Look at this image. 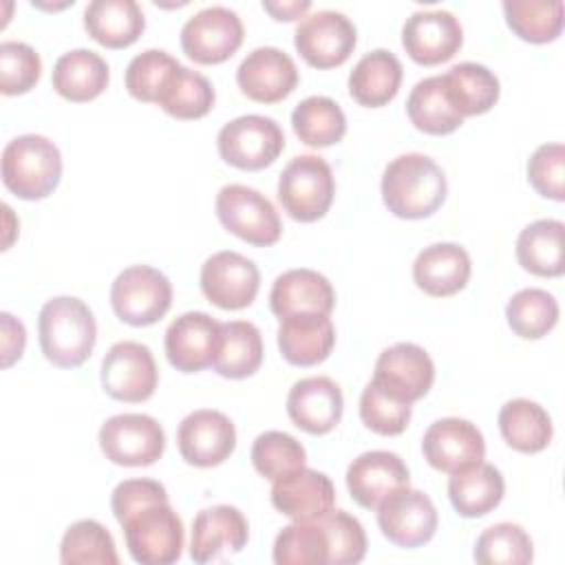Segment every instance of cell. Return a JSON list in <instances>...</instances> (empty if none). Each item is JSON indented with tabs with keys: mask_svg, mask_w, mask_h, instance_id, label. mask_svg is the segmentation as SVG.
Segmentation results:
<instances>
[{
	"mask_svg": "<svg viewBox=\"0 0 565 565\" xmlns=\"http://www.w3.org/2000/svg\"><path fill=\"white\" fill-rule=\"evenodd\" d=\"M0 324H2V366L7 369L15 360H20L26 344V331H24V324L7 311L0 313Z\"/></svg>",
	"mask_w": 565,
	"mask_h": 565,
	"instance_id": "816d5d0a",
	"label": "cell"
},
{
	"mask_svg": "<svg viewBox=\"0 0 565 565\" xmlns=\"http://www.w3.org/2000/svg\"><path fill=\"white\" fill-rule=\"evenodd\" d=\"M291 126L302 143L311 148H327L344 137L347 117L331 97L311 95L296 104Z\"/></svg>",
	"mask_w": 565,
	"mask_h": 565,
	"instance_id": "8d00e7d4",
	"label": "cell"
},
{
	"mask_svg": "<svg viewBox=\"0 0 565 565\" xmlns=\"http://www.w3.org/2000/svg\"><path fill=\"white\" fill-rule=\"evenodd\" d=\"M358 42L355 24L340 11L322 9L305 15L296 31L294 44L302 60L316 68H333L347 62Z\"/></svg>",
	"mask_w": 565,
	"mask_h": 565,
	"instance_id": "7c38bea8",
	"label": "cell"
},
{
	"mask_svg": "<svg viewBox=\"0 0 565 565\" xmlns=\"http://www.w3.org/2000/svg\"><path fill=\"white\" fill-rule=\"evenodd\" d=\"M99 448L117 466H150L166 450V433L146 413H119L102 424Z\"/></svg>",
	"mask_w": 565,
	"mask_h": 565,
	"instance_id": "9c48e42d",
	"label": "cell"
},
{
	"mask_svg": "<svg viewBox=\"0 0 565 565\" xmlns=\"http://www.w3.org/2000/svg\"><path fill=\"white\" fill-rule=\"evenodd\" d=\"M263 362V338L254 322H221V344L212 369L230 380H243L258 371Z\"/></svg>",
	"mask_w": 565,
	"mask_h": 565,
	"instance_id": "e575fe53",
	"label": "cell"
},
{
	"mask_svg": "<svg viewBox=\"0 0 565 565\" xmlns=\"http://www.w3.org/2000/svg\"><path fill=\"white\" fill-rule=\"evenodd\" d=\"M177 446L190 466L212 468L234 452L236 428L225 413L199 408L181 419L177 428Z\"/></svg>",
	"mask_w": 565,
	"mask_h": 565,
	"instance_id": "2e32d148",
	"label": "cell"
},
{
	"mask_svg": "<svg viewBox=\"0 0 565 565\" xmlns=\"http://www.w3.org/2000/svg\"><path fill=\"white\" fill-rule=\"evenodd\" d=\"M499 430L505 444L519 452L532 455L552 441V419L547 411L525 397L510 399L499 411Z\"/></svg>",
	"mask_w": 565,
	"mask_h": 565,
	"instance_id": "836d02e7",
	"label": "cell"
},
{
	"mask_svg": "<svg viewBox=\"0 0 565 565\" xmlns=\"http://www.w3.org/2000/svg\"><path fill=\"white\" fill-rule=\"evenodd\" d=\"M179 60L163 49H146L126 66V88L139 102L157 104L170 77L179 68Z\"/></svg>",
	"mask_w": 565,
	"mask_h": 565,
	"instance_id": "ee69618b",
	"label": "cell"
},
{
	"mask_svg": "<svg viewBox=\"0 0 565 565\" xmlns=\"http://www.w3.org/2000/svg\"><path fill=\"white\" fill-rule=\"evenodd\" d=\"M104 391L119 402H146L152 397L159 371L152 351L135 340L115 342L102 360L99 373Z\"/></svg>",
	"mask_w": 565,
	"mask_h": 565,
	"instance_id": "8fae6325",
	"label": "cell"
},
{
	"mask_svg": "<svg viewBox=\"0 0 565 565\" xmlns=\"http://www.w3.org/2000/svg\"><path fill=\"white\" fill-rule=\"evenodd\" d=\"M532 558V539L519 523H494L475 543V561L481 565H525Z\"/></svg>",
	"mask_w": 565,
	"mask_h": 565,
	"instance_id": "7bdbcfd3",
	"label": "cell"
},
{
	"mask_svg": "<svg viewBox=\"0 0 565 565\" xmlns=\"http://www.w3.org/2000/svg\"><path fill=\"white\" fill-rule=\"evenodd\" d=\"M161 501H168V490L154 479H124L110 494V508L117 523H121L135 510Z\"/></svg>",
	"mask_w": 565,
	"mask_h": 565,
	"instance_id": "f907efd6",
	"label": "cell"
},
{
	"mask_svg": "<svg viewBox=\"0 0 565 565\" xmlns=\"http://www.w3.org/2000/svg\"><path fill=\"white\" fill-rule=\"evenodd\" d=\"M377 525L391 543L413 550L435 536L437 510L426 492L406 486L377 505Z\"/></svg>",
	"mask_w": 565,
	"mask_h": 565,
	"instance_id": "5bb4252c",
	"label": "cell"
},
{
	"mask_svg": "<svg viewBox=\"0 0 565 565\" xmlns=\"http://www.w3.org/2000/svg\"><path fill=\"white\" fill-rule=\"evenodd\" d=\"M360 419L377 435H399L411 422V404L395 399L371 380L360 395Z\"/></svg>",
	"mask_w": 565,
	"mask_h": 565,
	"instance_id": "bcb514c9",
	"label": "cell"
},
{
	"mask_svg": "<svg viewBox=\"0 0 565 565\" xmlns=\"http://www.w3.org/2000/svg\"><path fill=\"white\" fill-rule=\"evenodd\" d=\"M269 307L278 318H287L291 313L329 316L335 307V291L327 276L320 271L298 267L280 274L274 280L269 291Z\"/></svg>",
	"mask_w": 565,
	"mask_h": 565,
	"instance_id": "d4e9b609",
	"label": "cell"
},
{
	"mask_svg": "<svg viewBox=\"0 0 565 565\" xmlns=\"http://www.w3.org/2000/svg\"><path fill=\"white\" fill-rule=\"evenodd\" d=\"M331 543L329 565H355L366 554V534L362 523L344 510H329L320 516Z\"/></svg>",
	"mask_w": 565,
	"mask_h": 565,
	"instance_id": "c3c4849f",
	"label": "cell"
},
{
	"mask_svg": "<svg viewBox=\"0 0 565 565\" xmlns=\"http://www.w3.org/2000/svg\"><path fill=\"white\" fill-rule=\"evenodd\" d=\"M408 483L411 475L404 459L391 450L362 452L347 468L349 494L366 510H377L386 497Z\"/></svg>",
	"mask_w": 565,
	"mask_h": 565,
	"instance_id": "ffe728a7",
	"label": "cell"
},
{
	"mask_svg": "<svg viewBox=\"0 0 565 565\" xmlns=\"http://www.w3.org/2000/svg\"><path fill=\"white\" fill-rule=\"evenodd\" d=\"M402 62L386 49L364 53L349 73L351 97L369 108L388 104L402 84Z\"/></svg>",
	"mask_w": 565,
	"mask_h": 565,
	"instance_id": "4dcf8cb0",
	"label": "cell"
},
{
	"mask_svg": "<svg viewBox=\"0 0 565 565\" xmlns=\"http://www.w3.org/2000/svg\"><path fill=\"white\" fill-rule=\"evenodd\" d=\"M422 452L435 470L452 475L483 461L486 441L481 430L470 419L441 417L424 433Z\"/></svg>",
	"mask_w": 565,
	"mask_h": 565,
	"instance_id": "d6986e66",
	"label": "cell"
},
{
	"mask_svg": "<svg viewBox=\"0 0 565 565\" xmlns=\"http://www.w3.org/2000/svg\"><path fill=\"white\" fill-rule=\"evenodd\" d=\"M42 75V60L26 42L7 40L0 44V90L22 95L31 90Z\"/></svg>",
	"mask_w": 565,
	"mask_h": 565,
	"instance_id": "7dc6e473",
	"label": "cell"
},
{
	"mask_svg": "<svg viewBox=\"0 0 565 565\" xmlns=\"http://www.w3.org/2000/svg\"><path fill=\"white\" fill-rule=\"evenodd\" d=\"M126 547L137 563L143 565H170L181 558L183 552V521L172 510L170 501L150 503L121 523Z\"/></svg>",
	"mask_w": 565,
	"mask_h": 565,
	"instance_id": "277c9868",
	"label": "cell"
},
{
	"mask_svg": "<svg viewBox=\"0 0 565 565\" xmlns=\"http://www.w3.org/2000/svg\"><path fill=\"white\" fill-rule=\"evenodd\" d=\"M221 344V322L205 311H185L174 318L163 338L168 362L181 373L212 366Z\"/></svg>",
	"mask_w": 565,
	"mask_h": 565,
	"instance_id": "ac0fdd59",
	"label": "cell"
},
{
	"mask_svg": "<svg viewBox=\"0 0 565 565\" xmlns=\"http://www.w3.org/2000/svg\"><path fill=\"white\" fill-rule=\"evenodd\" d=\"M331 543L322 519L294 521L274 541L276 565H329Z\"/></svg>",
	"mask_w": 565,
	"mask_h": 565,
	"instance_id": "74e56055",
	"label": "cell"
},
{
	"mask_svg": "<svg viewBox=\"0 0 565 565\" xmlns=\"http://www.w3.org/2000/svg\"><path fill=\"white\" fill-rule=\"evenodd\" d=\"M38 335L44 358L60 369H75L88 360L97 340L90 307L75 296H55L38 316Z\"/></svg>",
	"mask_w": 565,
	"mask_h": 565,
	"instance_id": "7a4b0ae2",
	"label": "cell"
},
{
	"mask_svg": "<svg viewBox=\"0 0 565 565\" xmlns=\"http://www.w3.org/2000/svg\"><path fill=\"white\" fill-rule=\"evenodd\" d=\"M406 113L411 124L426 135H448L463 124L448 97L444 75L419 79L408 93Z\"/></svg>",
	"mask_w": 565,
	"mask_h": 565,
	"instance_id": "d6a6232c",
	"label": "cell"
},
{
	"mask_svg": "<svg viewBox=\"0 0 565 565\" xmlns=\"http://www.w3.org/2000/svg\"><path fill=\"white\" fill-rule=\"evenodd\" d=\"M448 97L461 117L483 115L499 99L497 75L477 62H459L444 73Z\"/></svg>",
	"mask_w": 565,
	"mask_h": 565,
	"instance_id": "d590c367",
	"label": "cell"
},
{
	"mask_svg": "<svg viewBox=\"0 0 565 565\" xmlns=\"http://www.w3.org/2000/svg\"><path fill=\"white\" fill-rule=\"evenodd\" d=\"M243 22L236 11L212 4L190 15L181 29V49L196 64H218L243 44Z\"/></svg>",
	"mask_w": 565,
	"mask_h": 565,
	"instance_id": "30bf717a",
	"label": "cell"
},
{
	"mask_svg": "<svg viewBox=\"0 0 565 565\" xmlns=\"http://www.w3.org/2000/svg\"><path fill=\"white\" fill-rule=\"evenodd\" d=\"M214 99L216 95L212 82L199 71L181 64L157 104L177 119H199L212 110Z\"/></svg>",
	"mask_w": 565,
	"mask_h": 565,
	"instance_id": "60d3db41",
	"label": "cell"
},
{
	"mask_svg": "<svg viewBox=\"0 0 565 565\" xmlns=\"http://www.w3.org/2000/svg\"><path fill=\"white\" fill-rule=\"evenodd\" d=\"M249 525L245 514L234 505H212L201 510L192 521L190 558L210 563L223 554H238L247 545Z\"/></svg>",
	"mask_w": 565,
	"mask_h": 565,
	"instance_id": "7402d4cb",
	"label": "cell"
},
{
	"mask_svg": "<svg viewBox=\"0 0 565 565\" xmlns=\"http://www.w3.org/2000/svg\"><path fill=\"white\" fill-rule=\"evenodd\" d=\"M527 181L552 201L565 199V148L563 143H543L527 161Z\"/></svg>",
	"mask_w": 565,
	"mask_h": 565,
	"instance_id": "681fc988",
	"label": "cell"
},
{
	"mask_svg": "<svg viewBox=\"0 0 565 565\" xmlns=\"http://www.w3.org/2000/svg\"><path fill=\"white\" fill-rule=\"evenodd\" d=\"M444 170L426 154L406 152L395 157L382 174V201L399 218H426L446 201Z\"/></svg>",
	"mask_w": 565,
	"mask_h": 565,
	"instance_id": "6da1fadb",
	"label": "cell"
},
{
	"mask_svg": "<svg viewBox=\"0 0 565 565\" xmlns=\"http://www.w3.org/2000/svg\"><path fill=\"white\" fill-rule=\"evenodd\" d=\"M214 205L221 225L254 247L274 245L282 234L274 203L254 188L227 183L218 190Z\"/></svg>",
	"mask_w": 565,
	"mask_h": 565,
	"instance_id": "52a82bcc",
	"label": "cell"
},
{
	"mask_svg": "<svg viewBox=\"0 0 565 565\" xmlns=\"http://www.w3.org/2000/svg\"><path fill=\"white\" fill-rule=\"evenodd\" d=\"M335 344V329L329 316L291 313L280 318L278 349L294 366H313L329 358Z\"/></svg>",
	"mask_w": 565,
	"mask_h": 565,
	"instance_id": "484cf974",
	"label": "cell"
},
{
	"mask_svg": "<svg viewBox=\"0 0 565 565\" xmlns=\"http://www.w3.org/2000/svg\"><path fill=\"white\" fill-rule=\"evenodd\" d=\"M60 561L64 565H117L119 556L110 532L95 519H82L66 527Z\"/></svg>",
	"mask_w": 565,
	"mask_h": 565,
	"instance_id": "ab89813d",
	"label": "cell"
},
{
	"mask_svg": "<svg viewBox=\"0 0 565 565\" xmlns=\"http://www.w3.org/2000/svg\"><path fill=\"white\" fill-rule=\"evenodd\" d=\"M110 79L106 60L90 49L62 53L53 64V88L68 102H90L99 97Z\"/></svg>",
	"mask_w": 565,
	"mask_h": 565,
	"instance_id": "83f0119b",
	"label": "cell"
},
{
	"mask_svg": "<svg viewBox=\"0 0 565 565\" xmlns=\"http://www.w3.org/2000/svg\"><path fill=\"white\" fill-rule=\"evenodd\" d=\"M271 503L294 521H311L333 510L335 488L324 472L302 466L274 481Z\"/></svg>",
	"mask_w": 565,
	"mask_h": 565,
	"instance_id": "cb8c5ba5",
	"label": "cell"
},
{
	"mask_svg": "<svg viewBox=\"0 0 565 565\" xmlns=\"http://www.w3.org/2000/svg\"><path fill=\"white\" fill-rule=\"evenodd\" d=\"M503 13L508 26L521 40L532 44L552 42L563 29L561 0H505Z\"/></svg>",
	"mask_w": 565,
	"mask_h": 565,
	"instance_id": "f35d334b",
	"label": "cell"
},
{
	"mask_svg": "<svg viewBox=\"0 0 565 565\" xmlns=\"http://www.w3.org/2000/svg\"><path fill=\"white\" fill-rule=\"evenodd\" d=\"M505 492V481L499 468L479 461L461 468L448 479V499L459 516L477 519L492 512Z\"/></svg>",
	"mask_w": 565,
	"mask_h": 565,
	"instance_id": "f1b7e54d",
	"label": "cell"
},
{
	"mask_svg": "<svg viewBox=\"0 0 565 565\" xmlns=\"http://www.w3.org/2000/svg\"><path fill=\"white\" fill-rule=\"evenodd\" d=\"M373 380L395 399L413 404L424 397L435 382L430 355L415 342H397L375 360Z\"/></svg>",
	"mask_w": 565,
	"mask_h": 565,
	"instance_id": "e0dca14e",
	"label": "cell"
},
{
	"mask_svg": "<svg viewBox=\"0 0 565 565\" xmlns=\"http://www.w3.org/2000/svg\"><path fill=\"white\" fill-rule=\"evenodd\" d=\"M110 305L115 316L126 324H154L172 305V282L157 267H126L110 285Z\"/></svg>",
	"mask_w": 565,
	"mask_h": 565,
	"instance_id": "8992f818",
	"label": "cell"
},
{
	"mask_svg": "<svg viewBox=\"0 0 565 565\" xmlns=\"http://www.w3.org/2000/svg\"><path fill=\"white\" fill-rule=\"evenodd\" d=\"M84 26L102 46L124 49L143 33L146 18L135 0H93L84 9Z\"/></svg>",
	"mask_w": 565,
	"mask_h": 565,
	"instance_id": "f546056e",
	"label": "cell"
},
{
	"mask_svg": "<svg viewBox=\"0 0 565 565\" xmlns=\"http://www.w3.org/2000/svg\"><path fill=\"white\" fill-rule=\"evenodd\" d=\"M472 271L468 252L457 243H433L413 263V280L428 296H452L466 287Z\"/></svg>",
	"mask_w": 565,
	"mask_h": 565,
	"instance_id": "4316f807",
	"label": "cell"
},
{
	"mask_svg": "<svg viewBox=\"0 0 565 565\" xmlns=\"http://www.w3.org/2000/svg\"><path fill=\"white\" fill-rule=\"evenodd\" d=\"M505 318L510 329L525 340H539L547 335L558 322L556 298L539 287H527L516 291L505 307Z\"/></svg>",
	"mask_w": 565,
	"mask_h": 565,
	"instance_id": "b9f144b4",
	"label": "cell"
},
{
	"mask_svg": "<svg viewBox=\"0 0 565 565\" xmlns=\"http://www.w3.org/2000/svg\"><path fill=\"white\" fill-rule=\"evenodd\" d=\"M260 287V271L247 256L225 249L212 254L201 267V289L221 309H245Z\"/></svg>",
	"mask_w": 565,
	"mask_h": 565,
	"instance_id": "9a60e30c",
	"label": "cell"
},
{
	"mask_svg": "<svg viewBox=\"0 0 565 565\" xmlns=\"http://www.w3.org/2000/svg\"><path fill=\"white\" fill-rule=\"evenodd\" d=\"M216 146L225 163L241 170H263L282 152L285 135L271 117L241 115L218 130Z\"/></svg>",
	"mask_w": 565,
	"mask_h": 565,
	"instance_id": "ba28073f",
	"label": "cell"
},
{
	"mask_svg": "<svg viewBox=\"0 0 565 565\" xmlns=\"http://www.w3.org/2000/svg\"><path fill=\"white\" fill-rule=\"evenodd\" d=\"M263 9L274 15V20H302L311 9L309 0H289V2H263Z\"/></svg>",
	"mask_w": 565,
	"mask_h": 565,
	"instance_id": "f5cc1de1",
	"label": "cell"
},
{
	"mask_svg": "<svg viewBox=\"0 0 565 565\" xmlns=\"http://www.w3.org/2000/svg\"><path fill=\"white\" fill-rule=\"evenodd\" d=\"M307 461L305 446L289 433L265 430L252 444V463L269 481H276Z\"/></svg>",
	"mask_w": 565,
	"mask_h": 565,
	"instance_id": "f6af8a7d",
	"label": "cell"
},
{
	"mask_svg": "<svg viewBox=\"0 0 565 565\" xmlns=\"http://www.w3.org/2000/svg\"><path fill=\"white\" fill-rule=\"evenodd\" d=\"M236 82L241 93L249 99L276 104L296 88L298 68L285 51L276 46H258L238 64Z\"/></svg>",
	"mask_w": 565,
	"mask_h": 565,
	"instance_id": "44dd1931",
	"label": "cell"
},
{
	"mask_svg": "<svg viewBox=\"0 0 565 565\" xmlns=\"http://www.w3.org/2000/svg\"><path fill=\"white\" fill-rule=\"evenodd\" d=\"M565 225L558 218H539L516 238V258L534 276L554 278L565 271Z\"/></svg>",
	"mask_w": 565,
	"mask_h": 565,
	"instance_id": "1f68e13d",
	"label": "cell"
},
{
	"mask_svg": "<svg viewBox=\"0 0 565 565\" xmlns=\"http://www.w3.org/2000/svg\"><path fill=\"white\" fill-rule=\"evenodd\" d=\"M344 399L340 386L327 375H311L294 382L287 395L289 419L309 435H324L342 417Z\"/></svg>",
	"mask_w": 565,
	"mask_h": 565,
	"instance_id": "603a6c76",
	"label": "cell"
},
{
	"mask_svg": "<svg viewBox=\"0 0 565 565\" xmlns=\"http://www.w3.org/2000/svg\"><path fill=\"white\" fill-rule=\"evenodd\" d=\"M0 172L2 183L18 199H44L57 188L62 177L60 148L42 135H20L4 146Z\"/></svg>",
	"mask_w": 565,
	"mask_h": 565,
	"instance_id": "3957f363",
	"label": "cell"
},
{
	"mask_svg": "<svg viewBox=\"0 0 565 565\" xmlns=\"http://www.w3.org/2000/svg\"><path fill=\"white\" fill-rule=\"evenodd\" d=\"M463 42L459 18L448 9L413 11L402 26V46L413 62L435 66L448 62Z\"/></svg>",
	"mask_w": 565,
	"mask_h": 565,
	"instance_id": "4fadbf2b",
	"label": "cell"
},
{
	"mask_svg": "<svg viewBox=\"0 0 565 565\" xmlns=\"http://www.w3.org/2000/svg\"><path fill=\"white\" fill-rule=\"evenodd\" d=\"M333 194L335 179L331 166L318 154H298L280 172L278 201L300 223L322 218L333 203Z\"/></svg>",
	"mask_w": 565,
	"mask_h": 565,
	"instance_id": "5b68a950",
	"label": "cell"
}]
</instances>
